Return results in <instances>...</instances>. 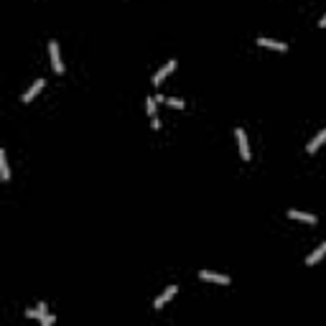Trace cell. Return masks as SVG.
Instances as JSON below:
<instances>
[{
  "instance_id": "cell-1",
  "label": "cell",
  "mask_w": 326,
  "mask_h": 326,
  "mask_svg": "<svg viewBox=\"0 0 326 326\" xmlns=\"http://www.w3.org/2000/svg\"><path fill=\"white\" fill-rule=\"evenodd\" d=\"M49 54H51V66H54V72H56V74H61V72H64V61H61L59 43H56V41L49 43Z\"/></svg>"
},
{
  "instance_id": "cell-11",
  "label": "cell",
  "mask_w": 326,
  "mask_h": 326,
  "mask_svg": "<svg viewBox=\"0 0 326 326\" xmlns=\"http://www.w3.org/2000/svg\"><path fill=\"white\" fill-rule=\"evenodd\" d=\"M155 99H158V102H163V105H168V107H176V110H184V99H178V97H155Z\"/></svg>"
},
{
  "instance_id": "cell-7",
  "label": "cell",
  "mask_w": 326,
  "mask_h": 326,
  "mask_svg": "<svg viewBox=\"0 0 326 326\" xmlns=\"http://www.w3.org/2000/svg\"><path fill=\"white\" fill-rule=\"evenodd\" d=\"M176 290H178L176 286H168V288L163 290V293H161L158 298H155V303H153V308H163V306H166V303H168V301H171V298L176 296Z\"/></svg>"
},
{
  "instance_id": "cell-2",
  "label": "cell",
  "mask_w": 326,
  "mask_h": 326,
  "mask_svg": "<svg viewBox=\"0 0 326 326\" xmlns=\"http://www.w3.org/2000/svg\"><path fill=\"white\" fill-rule=\"evenodd\" d=\"M43 87H46V79H36V82H33V84H31L28 89H26V92H23V97H20V102H23V105L33 102V97H36V95L41 92Z\"/></svg>"
},
{
  "instance_id": "cell-13",
  "label": "cell",
  "mask_w": 326,
  "mask_h": 326,
  "mask_svg": "<svg viewBox=\"0 0 326 326\" xmlns=\"http://www.w3.org/2000/svg\"><path fill=\"white\" fill-rule=\"evenodd\" d=\"M0 176H3V181L10 178V168H8V155L5 151H0Z\"/></svg>"
},
{
  "instance_id": "cell-14",
  "label": "cell",
  "mask_w": 326,
  "mask_h": 326,
  "mask_svg": "<svg viewBox=\"0 0 326 326\" xmlns=\"http://www.w3.org/2000/svg\"><path fill=\"white\" fill-rule=\"evenodd\" d=\"M155 102H158V99H153V97L145 99V112H148L151 117H155Z\"/></svg>"
},
{
  "instance_id": "cell-3",
  "label": "cell",
  "mask_w": 326,
  "mask_h": 326,
  "mask_svg": "<svg viewBox=\"0 0 326 326\" xmlns=\"http://www.w3.org/2000/svg\"><path fill=\"white\" fill-rule=\"evenodd\" d=\"M201 280L207 283H219V286H230V275H219V273H211V270H201L199 273Z\"/></svg>"
},
{
  "instance_id": "cell-10",
  "label": "cell",
  "mask_w": 326,
  "mask_h": 326,
  "mask_svg": "<svg viewBox=\"0 0 326 326\" xmlns=\"http://www.w3.org/2000/svg\"><path fill=\"white\" fill-rule=\"evenodd\" d=\"M324 255H326V242H321V245H319V250H313V252L306 257V265H316Z\"/></svg>"
},
{
  "instance_id": "cell-12",
  "label": "cell",
  "mask_w": 326,
  "mask_h": 326,
  "mask_svg": "<svg viewBox=\"0 0 326 326\" xmlns=\"http://www.w3.org/2000/svg\"><path fill=\"white\" fill-rule=\"evenodd\" d=\"M26 316H28V319H38V321H41L43 316H46V303H38V308H28V311H26Z\"/></svg>"
},
{
  "instance_id": "cell-15",
  "label": "cell",
  "mask_w": 326,
  "mask_h": 326,
  "mask_svg": "<svg viewBox=\"0 0 326 326\" xmlns=\"http://www.w3.org/2000/svg\"><path fill=\"white\" fill-rule=\"evenodd\" d=\"M151 125H153V130H158L161 128V120L158 117H151Z\"/></svg>"
},
{
  "instance_id": "cell-6",
  "label": "cell",
  "mask_w": 326,
  "mask_h": 326,
  "mask_svg": "<svg viewBox=\"0 0 326 326\" xmlns=\"http://www.w3.org/2000/svg\"><path fill=\"white\" fill-rule=\"evenodd\" d=\"M257 46H263V49H273V51H288V43L283 41H273V38H257Z\"/></svg>"
},
{
  "instance_id": "cell-4",
  "label": "cell",
  "mask_w": 326,
  "mask_h": 326,
  "mask_svg": "<svg viewBox=\"0 0 326 326\" xmlns=\"http://www.w3.org/2000/svg\"><path fill=\"white\" fill-rule=\"evenodd\" d=\"M234 135H237V143H240V155H242V161H250V143H247L245 130L237 128V130H234Z\"/></svg>"
},
{
  "instance_id": "cell-16",
  "label": "cell",
  "mask_w": 326,
  "mask_h": 326,
  "mask_svg": "<svg viewBox=\"0 0 326 326\" xmlns=\"http://www.w3.org/2000/svg\"><path fill=\"white\" fill-rule=\"evenodd\" d=\"M319 26H321V28H326V13H324V18L319 20Z\"/></svg>"
},
{
  "instance_id": "cell-5",
  "label": "cell",
  "mask_w": 326,
  "mask_h": 326,
  "mask_svg": "<svg viewBox=\"0 0 326 326\" xmlns=\"http://www.w3.org/2000/svg\"><path fill=\"white\" fill-rule=\"evenodd\" d=\"M173 69H176V59H171V61H166V66H163V69H158V74H155V77H153V84H155V87H161V84H163V79H166V77H168V74H171Z\"/></svg>"
},
{
  "instance_id": "cell-8",
  "label": "cell",
  "mask_w": 326,
  "mask_h": 326,
  "mask_svg": "<svg viewBox=\"0 0 326 326\" xmlns=\"http://www.w3.org/2000/svg\"><path fill=\"white\" fill-rule=\"evenodd\" d=\"M290 219H298V222H306V224H316V217L308 214V211H298V209H290L288 211Z\"/></svg>"
},
{
  "instance_id": "cell-9",
  "label": "cell",
  "mask_w": 326,
  "mask_h": 326,
  "mask_svg": "<svg viewBox=\"0 0 326 326\" xmlns=\"http://www.w3.org/2000/svg\"><path fill=\"white\" fill-rule=\"evenodd\" d=\"M324 143H326V130H321L319 135H316V138H313V140H311V143L306 145V153H316V151L321 148Z\"/></svg>"
}]
</instances>
